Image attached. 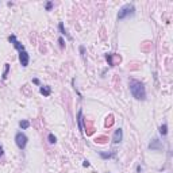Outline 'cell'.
Masks as SVG:
<instances>
[{
  "mask_svg": "<svg viewBox=\"0 0 173 173\" xmlns=\"http://www.w3.org/2000/svg\"><path fill=\"white\" fill-rule=\"evenodd\" d=\"M128 85H130V92L133 97H135L137 100H145L146 99V89L143 83H141L139 80H135V78H131L128 81Z\"/></svg>",
  "mask_w": 173,
  "mask_h": 173,
  "instance_id": "1",
  "label": "cell"
},
{
  "mask_svg": "<svg viewBox=\"0 0 173 173\" xmlns=\"http://www.w3.org/2000/svg\"><path fill=\"white\" fill-rule=\"evenodd\" d=\"M135 14V7L133 4H124V6L119 10V14H118V19L119 20H123L128 16H133Z\"/></svg>",
  "mask_w": 173,
  "mask_h": 173,
  "instance_id": "2",
  "label": "cell"
},
{
  "mask_svg": "<svg viewBox=\"0 0 173 173\" xmlns=\"http://www.w3.org/2000/svg\"><path fill=\"white\" fill-rule=\"evenodd\" d=\"M27 141H28L27 135L24 134V133H22V131H18L16 135H15V143H16V146L20 150H24V149H26Z\"/></svg>",
  "mask_w": 173,
  "mask_h": 173,
  "instance_id": "3",
  "label": "cell"
},
{
  "mask_svg": "<svg viewBox=\"0 0 173 173\" xmlns=\"http://www.w3.org/2000/svg\"><path fill=\"white\" fill-rule=\"evenodd\" d=\"M8 42H10V43H12V45H14V47H15L19 53H20V51H24V46H23L22 43L18 41L16 37H15L14 34H11V35L8 37Z\"/></svg>",
  "mask_w": 173,
  "mask_h": 173,
  "instance_id": "4",
  "label": "cell"
},
{
  "mask_svg": "<svg viewBox=\"0 0 173 173\" xmlns=\"http://www.w3.org/2000/svg\"><path fill=\"white\" fill-rule=\"evenodd\" d=\"M19 62H20V65H22L23 68H26L28 65V62H30V56H28V53L26 50L19 53Z\"/></svg>",
  "mask_w": 173,
  "mask_h": 173,
  "instance_id": "5",
  "label": "cell"
},
{
  "mask_svg": "<svg viewBox=\"0 0 173 173\" xmlns=\"http://www.w3.org/2000/svg\"><path fill=\"white\" fill-rule=\"evenodd\" d=\"M149 149H150V150H161L162 149L161 141H158L157 138H154V139L149 143Z\"/></svg>",
  "mask_w": 173,
  "mask_h": 173,
  "instance_id": "6",
  "label": "cell"
},
{
  "mask_svg": "<svg viewBox=\"0 0 173 173\" xmlns=\"http://www.w3.org/2000/svg\"><path fill=\"white\" fill-rule=\"evenodd\" d=\"M123 139V130L122 128H118L115 130V133H114V143H120Z\"/></svg>",
  "mask_w": 173,
  "mask_h": 173,
  "instance_id": "7",
  "label": "cell"
},
{
  "mask_svg": "<svg viewBox=\"0 0 173 173\" xmlns=\"http://www.w3.org/2000/svg\"><path fill=\"white\" fill-rule=\"evenodd\" d=\"M77 122H78V130L84 133V118H83V110H80L77 114Z\"/></svg>",
  "mask_w": 173,
  "mask_h": 173,
  "instance_id": "8",
  "label": "cell"
},
{
  "mask_svg": "<svg viewBox=\"0 0 173 173\" xmlns=\"http://www.w3.org/2000/svg\"><path fill=\"white\" fill-rule=\"evenodd\" d=\"M39 92H41V93H42L43 96H50V93H51V88H50V87H47V85H45V87H41Z\"/></svg>",
  "mask_w": 173,
  "mask_h": 173,
  "instance_id": "9",
  "label": "cell"
},
{
  "mask_svg": "<svg viewBox=\"0 0 173 173\" xmlns=\"http://www.w3.org/2000/svg\"><path fill=\"white\" fill-rule=\"evenodd\" d=\"M160 134L161 135H166L168 134V124L166 123H164L160 126Z\"/></svg>",
  "mask_w": 173,
  "mask_h": 173,
  "instance_id": "10",
  "label": "cell"
},
{
  "mask_svg": "<svg viewBox=\"0 0 173 173\" xmlns=\"http://www.w3.org/2000/svg\"><path fill=\"white\" fill-rule=\"evenodd\" d=\"M19 127L22 128V130H26V128L30 127V122L28 120H20L19 122Z\"/></svg>",
  "mask_w": 173,
  "mask_h": 173,
  "instance_id": "11",
  "label": "cell"
},
{
  "mask_svg": "<svg viewBox=\"0 0 173 173\" xmlns=\"http://www.w3.org/2000/svg\"><path fill=\"white\" fill-rule=\"evenodd\" d=\"M8 72H10V64H4V72H3V76H1L3 80H6V78H7Z\"/></svg>",
  "mask_w": 173,
  "mask_h": 173,
  "instance_id": "12",
  "label": "cell"
},
{
  "mask_svg": "<svg viewBox=\"0 0 173 173\" xmlns=\"http://www.w3.org/2000/svg\"><path fill=\"white\" fill-rule=\"evenodd\" d=\"M58 28H60V31H61V34H64V35H65V37H68V39H70V35H69V34L66 33V30H65V28H64V23H60V24H58Z\"/></svg>",
  "mask_w": 173,
  "mask_h": 173,
  "instance_id": "13",
  "label": "cell"
},
{
  "mask_svg": "<svg viewBox=\"0 0 173 173\" xmlns=\"http://www.w3.org/2000/svg\"><path fill=\"white\" fill-rule=\"evenodd\" d=\"M47 139H49V143H51V145H54V143L57 142V138L54 137V134H53V133H50V134H49Z\"/></svg>",
  "mask_w": 173,
  "mask_h": 173,
  "instance_id": "14",
  "label": "cell"
},
{
  "mask_svg": "<svg viewBox=\"0 0 173 173\" xmlns=\"http://www.w3.org/2000/svg\"><path fill=\"white\" fill-rule=\"evenodd\" d=\"M115 156V153H103V151H100V157L101 158H111V157H114Z\"/></svg>",
  "mask_w": 173,
  "mask_h": 173,
  "instance_id": "15",
  "label": "cell"
},
{
  "mask_svg": "<svg viewBox=\"0 0 173 173\" xmlns=\"http://www.w3.org/2000/svg\"><path fill=\"white\" fill-rule=\"evenodd\" d=\"M112 123H114V118L110 115V116L107 118V120H106V126H108V127H110V126H112Z\"/></svg>",
  "mask_w": 173,
  "mask_h": 173,
  "instance_id": "16",
  "label": "cell"
},
{
  "mask_svg": "<svg viewBox=\"0 0 173 173\" xmlns=\"http://www.w3.org/2000/svg\"><path fill=\"white\" fill-rule=\"evenodd\" d=\"M58 43H60V46H61V49H64L65 47V41H64V38H58Z\"/></svg>",
  "mask_w": 173,
  "mask_h": 173,
  "instance_id": "17",
  "label": "cell"
},
{
  "mask_svg": "<svg viewBox=\"0 0 173 173\" xmlns=\"http://www.w3.org/2000/svg\"><path fill=\"white\" fill-rule=\"evenodd\" d=\"M51 8H53V3H51V1H47V3H46V11H50Z\"/></svg>",
  "mask_w": 173,
  "mask_h": 173,
  "instance_id": "18",
  "label": "cell"
},
{
  "mask_svg": "<svg viewBox=\"0 0 173 173\" xmlns=\"http://www.w3.org/2000/svg\"><path fill=\"white\" fill-rule=\"evenodd\" d=\"M96 141H97V142H101V143H103V142H106V141H107V138H106V137H100V138H97Z\"/></svg>",
  "mask_w": 173,
  "mask_h": 173,
  "instance_id": "19",
  "label": "cell"
},
{
  "mask_svg": "<svg viewBox=\"0 0 173 173\" xmlns=\"http://www.w3.org/2000/svg\"><path fill=\"white\" fill-rule=\"evenodd\" d=\"M3 154H4V150H3V146L0 145V158L3 157Z\"/></svg>",
  "mask_w": 173,
  "mask_h": 173,
  "instance_id": "20",
  "label": "cell"
},
{
  "mask_svg": "<svg viewBox=\"0 0 173 173\" xmlns=\"http://www.w3.org/2000/svg\"><path fill=\"white\" fill-rule=\"evenodd\" d=\"M83 166L88 168V166H89V162H88V161H84V162H83Z\"/></svg>",
  "mask_w": 173,
  "mask_h": 173,
  "instance_id": "21",
  "label": "cell"
},
{
  "mask_svg": "<svg viewBox=\"0 0 173 173\" xmlns=\"http://www.w3.org/2000/svg\"><path fill=\"white\" fill-rule=\"evenodd\" d=\"M33 83H34V84H39V80H38V78H34Z\"/></svg>",
  "mask_w": 173,
  "mask_h": 173,
  "instance_id": "22",
  "label": "cell"
},
{
  "mask_svg": "<svg viewBox=\"0 0 173 173\" xmlns=\"http://www.w3.org/2000/svg\"><path fill=\"white\" fill-rule=\"evenodd\" d=\"M80 51H81V54H83V56H84V47H83V46L80 47Z\"/></svg>",
  "mask_w": 173,
  "mask_h": 173,
  "instance_id": "23",
  "label": "cell"
}]
</instances>
